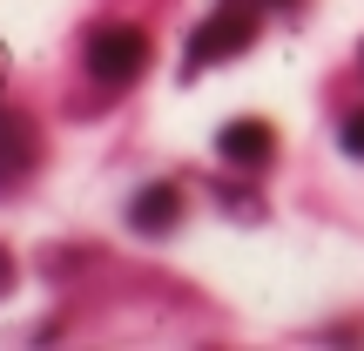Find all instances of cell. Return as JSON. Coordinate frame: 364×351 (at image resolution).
<instances>
[{"instance_id":"6da1fadb","label":"cell","mask_w":364,"mask_h":351,"mask_svg":"<svg viewBox=\"0 0 364 351\" xmlns=\"http://www.w3.org/2000/svg\"><path fill=\"white\" fill-rule=\"evenodd\" d=\"M257 27H263V7H257V0H223V7L209 14L203 27H196L182 75H203L209 61H230V54H243L250 41H257Z\"/></svg>"},{"instance_id":"7a4b0ae2","label":"cell","mask_w":364,"mask_h":351,"mask_svg":"<svg viewBox=\"0 0 364 351\" xmlns=\"http://www.w3.org/2000/svg\"><path fill=\"white\" fill-rule=\"evenodd\" d=\"M142 68H149V34H142V27H129V21L95 27L88 75L102 81V88H129V81H142Z\"/></svg>"},{"instance_id":"3957f363","label":"cell","mask_w":364,"mask_h":351,"mask_svg":"<svg viewBox=\"0 0 364 351\" xmlns=\"http://www.w3.org/2000/svg\"><path fill=\"white\" fill-rule=\"evenodd\" d=\"M216 156L230 162V169H263V162L277 156V129H270V122H257V115H243V122H223V135H216Z\"/></svg>"},{"instance_id":"277c9868","label":"cell","mask_w":364,"mask_h":351,"mask_svg":"<svg viewBox=\"0 0 364 351\" xmlns=\"http://www.w3.org/2000/svg\"><path fill=\"white\" fill-rule=\"evenodd\" d=\"M176 216H182V189L176 182H149V189H135V203H129V230H142V236H169Z\"/></svg>"},{"instance_id":"5b68a950","label":"cell","mask_w":364,"mask_h":351,"mask_svg":"<svg viewBox=\"0 0 364 351\" xmlns=\"http://www.w3.org/2000/svg\"><path fill=\"white\" fill-rule=\"evenodd\" d=\"M34 156H41L34 122H27V115H14V108H0V182L27 176V169H34Z\"/></svg>"},{"instance_id":"8992f818","label":"cell","mask_w":364,"mask_h":351,"mask_svg":"<svg viewBox=\"0 0 364 351\" xmlns=\"http://www.w3.org/2000/svg\"><path fill=\"white\" fill-rule=\"evenodd\" d=\"M338 142H344V149H351V156L364 162V108H358V115H344V129H338Z\"/></svg>"}]
</instances>
